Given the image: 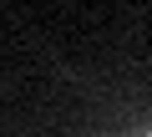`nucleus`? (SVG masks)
<instances>
[{"instance_id": "f257e3e1", "label": "nucleus", "mask_w": 152, "mask_h": 137, "mask_svg": "<svg viewBox=\"0 0 152 137\" xmlns=\"http://www.w3.org/2000/svg\"><path fill=\"white\" fill-rule=\"evenodd\" d=\"M147 137H152V132H147Z\"/></svg>"}]
</instances>
